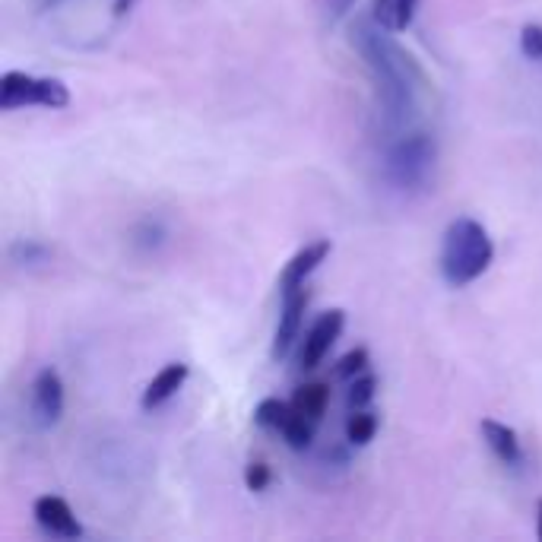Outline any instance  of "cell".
Segmentation results:
<instances>
[{"mask_svg":"<svg viewBox=\"0 0 542 542\" xmlns=\"http://www.w3.org/2000/svg\"><path fill=\"white\" fill-rule=\"evenodd\" d=\"M394 35L397 32L378 26L371 16L352 26V45L359 48V54L371 70L381 115L390 130L406 127V121L413 118L416 111L419 89L425 86V73L419 70L416 58L409 51H403V45Z\"/></svg>","mask_w":542,"mask_h":542,"instance_id":"obj_1","label":"cell"},{"mask_svg":"<svg viewBox=\"0 0 542 542\" xmlns=\"http://www.w3.org/2000/svg\"><path fill=\"white\" fill-rule=\"evenodd\" d=\"M495 245L473 216H457L441 238V276L447 286L463 289L492 267Z\"/></svg>","mask_w":542,"mask_h":542,"instance_id":"obj_2","label":"cell"},{"mask_svg":"<svg viewBox=\"0 0 542 542\" xmlns=\"http://www.w3.org/2000/svg\"><path fill=\"white\" fill-rule=\"evenodd\" d=\"M435 159H438L435 140L425 130H406V134H400L390 143L384 156V172L390 184H397L403 191H416L432 175Z\"/></svg>","mask_w":542,"mask_h":542,"instance_id":"obj_3","label":"cell"},{"mask_svg":"<svg viewBox=\"0 0 542 542\" xmlns=\"http://www.w3.org/2000/svg\"><path fill=\"white\" fill-rule=\"evenodd\" d=\"M29 105L61 111L70 105V89L64 80L54 77H32L23 70L4 73V80H0V111H16Z\"/></svg>","mask_w":542,"mask_h":542,"instance_id":"obj_4","label":"cell"},{"mask_svg":"<svg viewBox=\"0 0 542 542\" xmlns=\"http://www.w3.org/2000/svg\"><path fill=\"white\" fill-rule=\"evenodd\" d=\"M311 302V292L305 286L283 292V308H279V324L273 333V362H283L286 355L295 349V343L302 340V324H305V311Z\"/></svg>","mask_w":542,"mask_h":542,"instance_id":"obj_5","label":"cell"},{"mask_svg":"<svg viewBox=\"0 0 542 542\" xmlns=\"http://www.w3.org/2000/svg\"><path fill=\"white\" fill-rule=\"evenodd\" d=\"M346 327V311L343 308H330L324 311L317 321L311 324V330L305 333V340H302V349H298V368L302 371H314L317 365H321L333 343L340 340V333Z\"/></svg>","mask_w":542,"mask_h":542,"instance_id":"obj_6","label":"cell"},{"mask_svg":"<svg viewBox=\"0 0 542 542\" xmlns=\"http://www.w3.org/2000/svg\"><path fill=\"white\" fill-rule=\"evenodd\" d=\"M64 416V381L54 368H42L32 381V419L39 428H54Z\"/></svg>","mask_w":542,"mask_h":542,"instance_id":"obj_7","label":"cell"},{"mask_svg":"<svg viewBox=\"0 0 542 542\" xmlns=\"http://www.w3.org/2000/svg\"><path fill=\"white\" fill-rule=\"evenodd\" d=\"M330 251H333L330 238H317V241H311V245H305L302 251H295L289 257V264L283 267V273H279V292L305 286L308 276L330 257Z\"/></svg>","mask_w":542,"mask_h":542,"instance_id":"obj_8","label":"cell"},{"mask_svg":"<svg viewBox=\"0 0 542 542\" xmlns=\"http://www.w3.org/2000/svg\"><path fill=\"white\" fill-rule=\"evenodd\" d=\"M35 520H39V527L51 536L58 539H77L83 536V527L77 514H73V508L58 498V495H42L39 501H35Z\"/></svg>","mask_w":542,"mask_h":542,"instance_id":"obj_9","label":"cell"},{"mask_svg":"<svg viewBox=\"0 0 542 542\" xmlns=\"http://www.w3.org/2000/svg\"><path fill=\"white\" fill-rule=\"evenodd\" d=\"M191 378V368L184 365V362H172V365H165L159 375L146 384V390H143V400H140V406L146 409H159L162 403H168L172 400L178 390L184 387V381Z\"/></svg>","mask_w":542,"mask_h":542,"instance_id":"obj_10","label":"cell"},{"mask_svg":"<svg viewBox=\"0 0 542 542\" xmlns=\"http://www.w3.org/2000/svg\"><path fill=\"white\" fill-rule=\"evenodd\" d=\"M482 438L492 447V454L504 463V466H520L523 463V447H520V435L517 428L504 425L498 419H482Z\"/></svg>","mask_w":542,"mask_h":542,"instance_id":"obj_11","label":"cell"},{"mask_svg":"<svg viewBox=\"0 0 542 542\" xmlns=\"http://www.w3.org/2000/svg\"><path fill=\"white\" fill-rule=\"evenodd\" d=\"M416 10H419V0H375V7H371V20L400 35L413 26Z\"/></svg>","mask_w":542,"mask_h":542,"instance_id":"obj_12","label":"cell"},{"mask_svg":"<svg viewBox=\"0 0 542 542\" xmlns=\"http://www.w3.org/2000/svg\"><path fill=\"white\" fill-rule=\"evenodd\" d=\"M327 403H330V387H327L324 381L302 384V387L295 390V397H292V406L298 409V413H305V416L314 419V422L324 419Z\"/></svg>","mask_w":542,"mask_h":542,"instance_id":"obj_13","label":"cell"},{"mask_svg":"<svg viewBox=\"0 0 542 542\" xmlns=\"http://www.w3.org/2000/svg\"><path fill=\"white\" fill-rule=\"evenodd\" d=\"M314 432H317V422L314 419H308L305 413H298V409L292 406V413H289V419H286V425H283V441L292 447V451H308L311 447V441H314Z\"/></svg>","mask_w":542,"mask_h":542,"instance_id":"obj_14","label":"cell"},{"mask_svg":"<svg viewBox=\"0 0 542 542\" xmlns=\"http://www.w3.org/2000/svg\"><path fill=\"white\" fill-rule=\"evenodd\" d=\"M378 425H381V419L371 413V409H355V413H349V419H346V441L352 447H365L375 441Z\"/></svg>","mask_w":542,"mask_h":542,"instance_id":"obj_15","label":"cell"},{"mask_svg":"<svg viewBox=\"0 0 542 542\" xmlns=\"http://www.w3.org/2000/svg\"><path fill=\"white\" fill-rule=\"evenodd\" d=\"M292 413V403L286 400H279V397H267V400H260L257 409H254V422L260 428H267V432H283V425Z\"/></svg>","mask_w":542,"mask_h":542,"instance_id":"obj_16","label":"cell"},{"mask_svg":"<svg viewBox=\"0 0 542 542\" xmlns=\"http://www.w3.org/2000/svg\"><path fill=\"white\" fill-rule=\"evenodd\" d=\"M375 394H378V378L371 375V371H362L359 378H352L349 390H346L349 413H355V409H368V403L375 400Z\"/></svg>","mask_w":542,"mask_h":542,"instance_id":"obj_17","label":"cell"},{"mask_svg":"<svg viewBox=\"0 0 542 542\" xmlns=\"http://www.w3.org/2000/svg\"><path fill=\"white\" fill-rule=\"evenodd\" d=\"M362 371H368V349L365 346H355L349 349L340 362H336L333 368V375L340 378V381H352V378H359Z\"/></svg>","mask_w":542,"mask_h":542,"instance_id":"obj_18","label":"cell"},{"mask_svg":"<svg viewBox=\"0 0 542 542\" xmlns=\"http://www.w3.org/2000/svg\"><path fill=\"white\" fill-rule=\"evenodd\" d=\"M520 51H523V58L542 61V26L539 23H527L520 29Z\"/></svg>","mask_w":542,"mask_h":542,"instance_id":"obj_19","label":"cell"},{"mask_svg":"<svg viewBox=\"0 0 542 542\" xmlns=\"http://www.w3.org/2000/svg\"><path fill=\"white\" fill-rule=\"evenodd\" d=\"M10 257L13 264H35V260H45L48 257V248L39 245V241H16V245L10 248Z\"/></svg>","mask_w":542,"mask_h":542,"instance_id":"obj_20","label":"cell"},{"mask_svg":"<svg viewBox=\"0 0 542 542\" xmlns=\"http://www.w3.org/2000/svg\"><path fill=\"white\" fill-rule=\"evenodd\" d=\"M273 482V473H270V466L264 460H254L248 463V470H245V485H248V492H267V485Z\"/></svg>","mask_w":542,"mask_h":542,"instance_id":"obj_21","label":"cell"},{"mask_svg":"<svg viewBox=\"0 0 542 542\" xmlns=\"http://www.w3.org/2000/svg\"><path fill=\"white\" fill-rule=\"evenodd\" d=\"M352 7H355V0H324V16H327V23L336 26Z\"/></svg>","mask_w":542,"mask_h":542,"instance_id":"obj_22","label":"cell"},{"mask_svg":"<svg viewBox=\"0 0 542 542\" xmlns=\"http://www.w3.org/2000/svg\"><path fill=\"white\" fill-rule=\"evenodd\" d=\"M111 4H115V13H118V16H124L130 7H134V0H111Z\"/></svg>","mask_w":542,"mask_h":542,"instance_id":"obj_23","label":"cell"},{"mask_svg":"<svg viewBox=\"0 0 542 542\" xmlns=\"http://www.w3.org/2000/svg\"><path fill=\"white\" fill-rule=\"evenodd\" d=\"M536 536L542 539V498L536 501Z\"/></svg>","mask_w":542,"mask_h":542,"instance_id":"obj_24","label":"cell"},{"mask_svg":"<svg viewBox=\"0 0 542 542\" xmlns=\"http://www.w3.org/2000/svg\"><path fill=\"white\" fill-rule=\"evenodd\" d=\"M54 4H61V0H39V7H42V10H48V7H54Z\"/></svg>","mask_w":542,"mask_h":542,"instance_id":"obj_25","label":"cell"}]
</instances>
